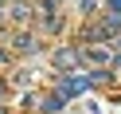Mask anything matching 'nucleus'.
<instances>
[{
    "label": "nucleus",
    "mask_w": 121,
    "mask_h": 114,
    "mask_svg": "<svg viewBox=\"0 0 121 114\" xmlns=\"http://www.w3.org/2000/svg\"><path fill=\"white\" fill-rule=\"evenodd\" d=\"M90 87V75H70V79L59 83V98H70V94H82Z\"/></svg>",
    "instance_id": "1"
}]
</instances>
